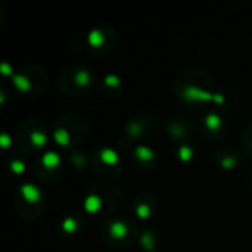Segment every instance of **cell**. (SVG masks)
I'll return each mask as SVG.
<instances>
[{
	"label": "cell",
	"instance_id": "13",
	"mask_svg": "<svg viewBox=\"0 0 252 252\" xmlns=\"http://www.w3.org/2000/svg\"><path fill=\"white\" fill-rule=\"evenodd\" d=\"M179 157H180V159H182L183 162H188V161L192 158V149H190L189 146H183V148H180V151H179Z\"/></svg>",
	"mask_w": 252,
	"mask_h": 252
},
{
	"label": "cell",
	"instance_id": "14",
	"mask_svg": "<svg viewBox=\"0 0 252 252\" xmlns=\"http://www.w3.org/2000/svg\"><path fill=\"white\" fill-rule=\"evenodd\" d=\"M89 81H90V75H89L87 71H80V72L77 74V83H78V84L86 86Z\"/></svg>",
	"mask_w": 252,
	"mask_h": 252
},
{
	"label": "cell",
	"instance_id": "11",
	"mask_svg": "<svg viewBox=\"0 0 252 252\" xmlns=\"http://www.w3.org/2000/svg\"><path fill=\"white\" fill-rule=\"evenodd\" d=\"M15 86L22 90V92H27L30 89V81L24 77H15Z\"/></svg>",
	"mask_w": 252,
	"mask_h": 252
},
{
	"label": "cell",
	"instance_id": "2",
	"mask_svg": "<svg viewBox=\"0 0 252 252\" xmlns=\"http://www.w3.org/2000/svg\"><path fill=\"white\" fill-rule=\"evenodd\" d=\"M100 207H102V201H100V198L96 196V195H90V196H87L86 201H84V208H86V211L90 213V214L97 213V211L100 210Z\"/></svg>",
	"mask_w": 252,
	"mask_h": 252
},
{
	"label": "cell",
	"instance_id": "5",
	"mask_svg": "<svg viewBox=\"0 0 252 252\" xmlns=\"http://www.w3.org/2000/svg\"><path fill=\"white\" fill-rule=\"evenodd\" d=\"M100 158H102V161H103L105 164H108V165H114V164L118 162V155H117V152H114L112 149H103L102 154H100Z\"/></svg>",
	"mask_w": 252,
	"mask_h": 252
},
{
	"label": "cell",
	"instance_id": "18",
	"mask_svg": "<svg viewBox=\"0 0 252 252\" xmlns=\"http://www.w3.org/2000/svg\"><path fill=\"white\" fill-rule=\"evenodd\" d=\"M1 145H3L4 148H7V146H9V139H7V136H6V134H3V136H1Z\"/></svg>",
	"mask_w": 252,
	"mask_h": 252
},
{
	"label": "cell",
	"instance_id": "1",
	"mask_svg": "<svg viewBox=\"0 0 252 252\" xmlns=\"http://www.w3.org/2000/svg\"><path fill=\"white\" fill-rule=\"evenodd\" d=\"M21 193H22V196H24V199L27 201V202H38V199H40V190H38V188H35V186H32V185H24L22 188H21Z\"/></svg>",
	"mask_w": 252,
	"mask_h": 252
},
{
	"label": "cell",
	"instance_id": "8",
	"mask_svg": "<svg viewBox=\"0 0 252 252\" xmlns=\"http://www.w3.org/2000/svg\"><path fill=\"white\" fill-rule=\"evenodd\" d=\"M55 139H56V142H58L59 145H62V146H66L68 142H69V136H68V133H66L65 130H58V131L55 133Z\"/></svg>",
	"mask_w": 252,
	"mask_h": 252
},
{
	"label": "cell",
	"instance_id": "7",
	"mask_svg": "<svg viewBox=\"0 0 252 252\" xmlns=\"http://www.w3.org/2000/svg\"><path fill=\"white\" fill-rule=\"evenodd\" d=\"M136 157L140 158L142 161H148V159H152V158H154V154H152V151H149L148 148L139 146V148L136 149Z\"/></svg>",
	"mask_w": 252,
	"mask_h": 252
},
{
	"label": "cell",
	"instance_id": "16",
	"mask_svg": "<svg viewBox=\"0 0 252 252\" xmlns=\"http://www.w3.org/2000/svg\"><path fill=\"white\" fill-rule=\"evenodd\" d=\"M105 83H106V86H111V87H118V86H120V80H118L115 75L106 77V78H105Z\"/></svg>",
	"mask_w": 252,
	"mask_h": 252
},
{
	"label": "cell",
	"instance_id": "15",
	"mask_svg": "<svg viewBox=\"0 0 252 252\" xmlns=\"http://www.w3.org/2000/svg\"><path fill=\"white\" fill-rule=\"evenodd\" d=\"M10 168H12L16 174H21V173L25 170V165H24L21 161H13V162L10 164Z\"/></svg>",
	"mask_w": 252,
	"mask_h": 252
},
{
	"label": "cell",
	"instance_id": "3",
	"mask_svg": "<svg viewBox=\"0 0 252 252\" xmlns=\"http://www.w3.org/2000/svg\"><path fill=\"white\" fill-rule=\"evenodd\" d=\"M41 162H43V165H44L46 168L53 170V168H56V167L59 165L61 158H59V155H58V154H55V152H49V154H44V157L41 158Z\"/></svg>",
	"mask_w": 252,
	"mask_h": 252
},
{
	"label": "cell",
	"instance_id": "17",
	"mask_svg": "<svg viewBox=\"0 0 252 252\" xmlns=\"http://www.w3.org/2000/svg\"><path fill=\"white\" fill-rule=\"evenodd\" d=\"M137 216H139L140 219H146V217L149 216V208H148L146 205H140V207L137 208Z\"/></svg>",
	"mask_w": 252,
	"mask_h": 252
},
{
	"label": "cell",
	"instance_id": "4",
	"mask_svg": "<svg viewBox=\"0 0 252 252\" xmlns=\"http://www.w3.org/2000/svg\"><path fill=\"white\" fill-rule=\"evenodd\" d=\"M109 232H111V235H112L114 238H117V239H123V238H126V235H127L128 229H127V226H126L124 223L117 221V223L111 224Z\"/></svg>",
	"mask_w": 252,
	"mask_h": 252
},
{
	"label": "cell",
	"instance_id": "9",
	"mask_svg": "<svg viewBox=\"0 0 252 252\" xmlns=\"http://www.w3.org/2000/svg\"><path fill=\"white\" fill-rule=\"evenodd\" d=\"M89 40H90V44H92V46L97 47V46H100V44H102V41H103V35H102V32H100V31H93V32L90 34Z\"/></svg>",
	"mask_w": 252,
	"mask_h": 252
},
{
	"label": "cell",
	"instance_id": "10",
	"mask_svg": "<svg viewBox=\"0 0 252 252\" xmlns=\"http://www.w3.org/2000/svg\"><path fill=\"white\" fill-rule=\"evenodd\" d=\"M31 142L35 145V146H43V145H46V136L43 134V133H38V131H34L32 134H31Z\"/></svg>",
	"mask_w": 252,
	"mask_h": 252
},
{
	"label": "cell",
	"instance_id": "6",
	"mask_svg": "<svg viewBox=\"0 0 252 252\" xmlns=\"http://www.w3.org/2000/svg\"><path fill=\"white\" fill-rule=\"evenodd\" d=\"M205 124H207V127H208L210 130H217V128L221 126V120H220L219 115L210 114V115L205 118Z\"/></svg>",
	"mask_w": 252,
	"mask_h": 252
},
{
	"label": "cell",
	"instance_id": "12",
	"mask_svg": "<svg viewBox=\"0 0 252 252\" xmlns=\"http://www.w3.org/2000/svg\"><path fill=\"white\" fill-rule=\"evenodd\" d=\"M62 229L66 232V233H72L75 229H77V221L74 220V219H66L65 221H63V224H62Z\"/></svg>",
	"mask_w": 252,
	"mask_h": 252
}]
</instances>
